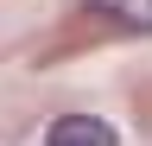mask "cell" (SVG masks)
<instances>
[{"label": "cell", "mask_w": 152, "mask_h": 146, "mask_svg": "<svg viewBox=\"0 0 152 146\" xmlns=\"http://www.w3.org/2000/svg\"><path fill=\"white\" fill-rule=\"evenodd\" d=\"M89 13H102L127 32H152V0H89Z\"/></svg>", "instance_id": "7a4b0ae2"}, {"label": "cell", "mask_w": 152, "mask_h": 146, "mask_svg": "<svg viewBox=\"0 0 152 146\" xmlns=\"http://www.w3.org/2000/svg\"><path fill=\"white\" fill-rule=\"evenodd\" d=\"M45 146H121V134H114L102 114H57Z\"/></svg>", "instance_id": "6da1fadb"}]
</instances>
